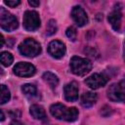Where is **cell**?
Listing matches in <instances>:
<instances>
[{"instance_id": "cell-1", "label": "cell", "mask_w": 125, "mask_h": 125, "mask_svg": "<svg viewBox=\"0 0 125 125\" xmlns=\"http://www.w3.org/2000/svg\"><path fill=\"white\" fill-rule=\"evenodd\" d=\"M50 113L57 119L73 122L78 118V109L76 107H67L62 104L57 103L50 106Z\"/></svg>"}, {"instance_id": "cell-2", "label": "cell", "mask_w": 125, "mask_h": 125, "mask_svg": "<svg viewBox=\"0 0 125 125\" xmlns=\"http://www.w3.org/2000/svg\"><path fill=\"white\" fill-rule=\"evenodd\" d=\"M70 70L77 76H84L92 69V62L86 59L78 56H73L69 62Z\"/></svg>"}, {"instance_id": "cell-3", "label": "cell", "mask_w": 125, "mask_h": 125, "mask_svg": "<svg viewBox=\"0 0 125 125\" xmlns=\"http://www.w3.org/2000/svg\"><path fill=\"white\" fill-rule=\"evenodd\" d=\"M19 51L22 56L33 58L41 53V45L33 38H26L19 45Z\"/></svg>"}, {"instance_id": "cell-4", "label": "cell", "mask_w": 125, "mask_h": 125, "mask_svg": "<svg viewBox=\"0 0 125 125\" xmlns=\"http://www.w3.org/2000/svg\"><path fill=\"white\" fill-rule=\"evenodd\" d=\"M0 25L3 30L11 32L18 28L19 22L17 18L14 15L8 12L5 8L1 7L0 8Z\"/></svg>"}, {"instance_id": "cell-5", "label": "cell", "mask_w": 125, "mask_h": 125, "mask_svg": "<svg viewBox=\"0 0 125 125\" xmlns=\"http://www.w3.org/2000/svg\"><path fill=\"white\" fill-rule=\"evenodd\" d=\"M41 24V21L39 18V14L36 11H25L22 18V25L27 31H35L39 28Z\"/></svg>"}, {"instance_id": "cell-6", "label": "cell", "mask_w": 125, "mask_h": 125, "mask_svg": "<svg viewBox=\"0 0 125 125\" xmlns=\"http://www.w3.org/2000/svg\"><path fill=\"white\" fill-rule=\"evenodd\" d=\"M107 98L112 102L125 103V83L118 82L111 84L107 89Z\"/></svg>"}, {"instance_id": "cell-7", "label": "cell", "mask_w": 125, "mask_h": 125, "mask_svg": "<svg viewBox=\"0 0 125 125\" xmlns=\"http://www.w3.org/2000/svg\"><path fill=\"white\" fill-rule=\"evenodd\" d=\"M13 70H14V73L20 77H30V76L34 75L36 72L35 66L32 63L26 62H18L14 66Z\"/></svg>"}, {"instance_id": "cell-8", "label": "cell", "mask_w": 125, "mask_h": 125, "mask_svg": "<svg viewBox=\"0 0 125 125\" xmlns=\"http://www.w3.org/2000/svg\"><path fill=\"white\" fill-rule=\"evenodd\" d=\"M66 52L64 43L60 40H53L48 45V53L55 59H62Z\"/></svg>"}, {"instance_id": "cell-9", "label": "cell", "mask_w": 125, "mask_h": 125, "mask_svg": "<svg viewBox=\"0 0 125 125\" xmlns=\"http://www.w3.org/2000/svg\"><path fill=\"white\" fill-rule=\"evenodd\" d=\"M85 83L89 88L97 90L107 83V77L102 73H94L85 79Z\"/></svg>"}, {"instance_id": "cell-10", "label": "cell", "mask_w": 125, "mask_h": 125, "mask_svg": "<svg viewBox=\"0 0 125 125\" xmlns=\"http://www.w3.org/2000/svg\"><path fill=\"white\" fill-rule=\"evenodd\" d=\"M71 19L77 26H84L88 22V16L84 9L80 6H74L71 10Z\"/></svg>"}, {"instance_id": "cell-11", "label": "cell", "mask_w": 125, "mask_h": 125, "mask_svg": "<svg viewBox=\"0 0 125 125\" xmlns=\"http://www.w3.org/2000/svg\"><path fill=\"white\" fill-rule=\"evenodd\" d=\"M64 99L67 102H75L78 100V86L76 82L67 83L63 87Z\"/></svg>"}, {"instance_id": "cell-12", "label": "cell", "mask_w": 125, "mask_h": 125, "mask_svg": "<svg viewBox=\"0 0 125 125\" xmlns=\"http://www.w3.org/2000/svg\"><path fill=\"white\" fill-rule=\"evenodd\" d=\"M121 20H122V14L119 9H114L111 13L108 14L107 16V21L110 23L111 27L115 30L118 31L121 26Z\"/></svg>"}, {"instance_id": "cell-13", "label": "cell", "mask_w": 125, "mask_h": 125, "mask_svg": "<svg viewBox=\"0 0 125 125\" xmlns=\"http://www.w3.org/2000/svg\"><path fill=\"white\" fill-rule=\"evenodd\" d=\"M98 100V96L94 92H85L80 99V104L83 107H91L93 106Z\"/></svg>"}, {"instance_id": "cell-14", "label": "cell", "mask_w": 125, "mask_h": 125, "mask_svg": "<svg viewBox=\"0 0 125 125\" xmlns=\"http://www.w3.org/2000/svg\"><path fill=\"white\" fill-rule=\"evenodd\" d=\"M29 113L34 119L37 120H45L47 117L44 107L39 104H31L29 107Z\"/></svg>"}, {"instance_id": "cell-15", "label": "cell", "mask_w": 125, "mask_h": 125, "mask_svg": "<svg viewBox=\"0 0 125 125\" xmlns=\"http://www.w3.org/2000/svg\"><path fill=\"white\" fill-rule=\"evenodd\" d=\"M42 78H43V80H44L46 83H48L49 86H50L51 88H53V89L56 88V87L58 86V84H59V78H58V76H57L56 74L50 72V71L44 72L43 75H42Z\"/></svg>"}, {"instance_id": "cell-16", "label": "cell", "mask_w": 125, "mask_h": 125, "mask_svg": "<svg viewBox=\"0 0 125 125\" xmlns=\"http://www.w3.org/2000/svg\"><path fill=\"white\" fill-rule=\"evenodd\" d=\"M22 93L27 97V98H33L37 94V88L33 84H24L21 87Z\"/></svg>"}, {"instance_id": "cell-17", "label": "cell", "mask_w": 125, "mask_h": 125, "mask_svg": "<svg viewBox=\"0 0 125 125\" xmlns=\"http://www.w3.org/2000/svg\"><path fill=\"white\" fill-rule=\"evenodd\" d=\"M0 61H1V63L3 66H9L12 64L14 58H13L12 54L9 52H2L0 55Z\"/></svg>"}, {"instance_id": "cell-18", "label": "cell", "mask_w": 125, "mask_h": 125, "mask_svg": "<svg viewBox=\"0 0 125 125\" xmlns=\"http://www.w3.org/2000/svg\"><path fill=\"white\" fill-rule=\"evenodd\" d=\"M10 98H11V94H10V91L9 89L5 86V85H1V96H0V104H6L7 102L10 101Z\"/></svg>"}, {"instance_id": "cell-19", "label": "cell", "mask_w": 125, "mask_h": 125, "mask_svg": "<svg viewBox=\"0 0 125 125\" xmlns=\"http://www.w3.org/2000/svg\"><path fill=\"white\" fill-rule=\"evenodd\" d=\"M57 32V23H56V21L55 20H50L47 23V26H46V34L48 36L50 35H53Z\"/></svg>"}, {"instance_id": "cell-20", "label": "cell", "mask_w": 125, "mask_h": 125, "mask_svg": "<svg viewBox=\"0 0 125 125\" xmlns=\"http://www.w3.org/2000/svg\"><path fill=\"white\" fill-rule=\"evenodd\" d=\"M65 34H66V36H67L71 41H74V40L76 39V34H77L76 28H75L74 26H69V27H67V29H66V31H65Z\"/></svg>"}, {"instance_id": "cell-21", "label": "cell", "mask_w": 125, "mask_h": 125, "mask_svg": "<svg viewBox=\"0 0 125 125\" xmlns=\"http://www.w3.org/2000/svg\"><path fill=\"white\" fill-rule=\"evenodd\" d=\"M4 4H6L9 7L14 8V7H17L18 5H20L21 4V1H19V0H15V1H4Z\"/></svg>"}, {"instance_id": "cell-22", "label": "cell", "mask_w": 125, "mask_h": 125, "mask_svg": "<svg viewBox=\"0 0 125 125\" xmlns=\"http://www.w3.org/2000/svg\"><path fill=\"white\" fill-rule=\"evenodd\" d=\"M28 4L30 6H33V7H38L40 5V2L39 1H34V0H29L28 1Z\"/></svg>"}, {"instance_id": "cell-23", "label": "cell", "mask_w": 125, "mask_h": 125, "mask_svg": "<svg viewBox=\"0 0 125 125\" xmlns=\"http://www.w3.org/2000/svg\"><path fill=\"white\" fill-rule=\"evenodd\" d=\"M10 125H24L22 122H21V121H19V120H14V121H12L11 123H10Z\"/></svg>"}, {"instance_id": "cell-24", "label": "cell", "mask_w": 125, "mask_h": 125, "mask_svg": "<svg viewBox=\"0 0 125 125\" xmlns=\"http://www.w3.org/2000/svg\"><path fill=\"white\" fill-rule=\"evenodd\" d=\"M1 47H3V45H4V36H3V34L1 35Z\"/></svg>"}, {"instance_id": "cell-25", "label": "cell", "mask_w": 125, "mask_h": 125, "mask_svg": "<svg viewBox=\"0 0 125 125\" xmlns=\"http://www.w3.org/2000/svg\"><path fill=\"white\" fill-rule=\"evenodd\" d=\"M5 119V117H4V112H3V110H1V121H3Z\"/></svg>"}, {"instance_id": "cell-26", "label": "cell", "mask_w": 125, "mask_h": 125, "mask_svg": "<svg viewBox=\"0 0 125 125\" xmlns=\"http://www.w3.org/2000/svg\"><path fill=\"white\" fill-rule=\"evenodd\" d=\"M123 58L125 61V40H124V47H123Z\"/></svg>"}]
</instances>
